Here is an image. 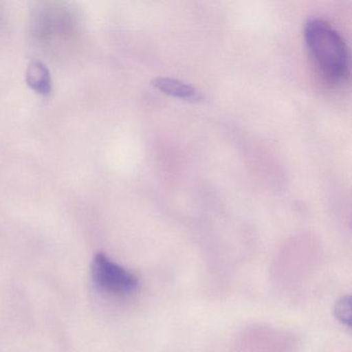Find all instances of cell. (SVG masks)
<instances>
[{"label": "cell", "mask_w": 352, "mask_h": 352, "mask_svg": "<svg viewBox=\"0 0 352 352\" xmlns=\"http://www.w3.org/2000/svg\"><path fill=\"white\" fill-rule=\"evenodd\" d=\"M305 41L315 65L333 82L347 79L350 56L347 45L333 25L319 18H310L305 26Z\"/></svg>", "instance_id": "1"}, {"label": "cell", "mask_w": 352, "mask_h": 352, "mask_svg": "<svg viewBox=\"0 0 352 352\" xmlns=\"http://www.w3.org/2000/svg\"><path fill=\"white\" fill-rule=\"evenodd\" d=\"M92 278L100 289L116 296L133 294L139 285L135 275L111 261L104 253L94 256Z\"/></svg>", "instance_id": "2"}, {"label": "cell", "mask_w": 352, "mask_h": 352, "mask_svg": "<svg viewBox=\"0 0 352 352\" xmlns=\"http://www.w3.org/2000/svg\"><path fill=\"white\" fill-rule=\"evenodd\" d=\"M152 85L173 98H181L188 102H199L204 100L203 94L192 85L172 79V78L160 77L152 80Z\"/></svg>", "instance_id": "3"}, {"label": "cell", "mask_w": 352, "mask_h": 352, "mask_svg": "<svg viewBox=\"0 0 352 352\" xmlns=\"http://www.w3.org/2000/svg\"><path fill=\"white\" fill-rule=\"evenodd\" d=\"M26 83L36 94L43 96H48L52 90V79L50 72L45 65L38 61L30 63L26 71Z\"/></svg>", "instance_id": "4"}, {"label": "cell", "mask_w": 352, "mask_h": 352, "mask_svg": "<svg viewBox=\"0 0 352 352\" xmlns=\"http://www.w3.org/2000/svg\"><path fill=\"white\" fill-rule=\"evenodd\" d=\"M336 315H337L340 320H342V322L350 325V320H351V300H350L349 296L340 300L339 304L336 307Z\"/></svg>", "instance_id": "5"}]
</instances>
